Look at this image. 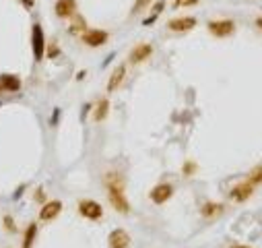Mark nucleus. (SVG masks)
I'll list each match as a JSON object with an SVG mask.
<instances>
[{
    "label": "nucleus",
    "mask_w": 262,
    "mask_h": 248,
    "mask_svg": "<svg viewBox=\"0 0 262 248\" xmlns=\"http://www.w3.org/2000/svg\"><path fill=\"white\" fill-rule=\"evenodd\" d=\"M35 236H37V226L35 224H29V226H27V230H25V238H23V246L21 248H31Z\"/></svg>",
    "instance_id": "nucleus-18"
},
{
    "label": "nucleus",
    "mask_w": 262,
    "mask_h": 248,
    "mask_svg": "<svg viewBox=\"0 0 262 248\" xmlns=\"http://www.w3.org/2000/svg\"><path fill=\"white\" fill-rule=\"evenodd\" d=\"M107 114H109V100H99L97 102V106H95V112H93V120L95 122H101V120H105L107 118Z\"/></svg>",
    "instance_id": "nucleus-16"
},
{
    "label": "nucleus",
    "mask_w": 262,
    "mask_h": 248,
    "mask_svg": "<svg viewBox=\"0 0 262 248\" xmlns=\"http://www.w3.org/2000/svg\"><path fill=\"white\" fill-rule=\"evenodd\" d=\"M79 213L85 219H91V222H99V219L103 217V207L97 201L85 199V201L79 203Z\"/></svg>",
    "instance_id": "nucleus-4"
},
{
    "label": "nucleus",
    "mask_w": 262,
    "mask_h": 248,
    "mask_svg": "<svg viewBox=\"0 0 262 248\" xmlns=\"http://www.w3.org/2000/svg\"><path fill=\"white\" fill-rule=\"evenodd\" d=\"M225 211V207L221 205V203H215V201H206L202 207H200V215L202 217H206V219H215V217H219Z\"/></svg>",
    "instance_id": "nucleus-14"
},
{
    "label": "nucleus",
    "mask_w": 262,
    "mask_h": 248,
    "mask_svg": "<svg viewBox=\"0 0 262 248\" xmlns=\"http://www.w3.org/2000/svg\"><path fill=\"white\" fill-rule=\"evenodd\" d=\"M206 29H209V33L215 37H229V35L236 33V23L231 19H217V21H211L206 25Z\"/></svg>",
    "instance_id": "nucleus-3"
},
{
    "label": "nucleus",
    "mask_w": 262,
    "mask_h": 248,
    "mask_svg": "<svg viewBox=\"0 0 262 248\" xmlns=\"http://www.w3.org/2000/svg\"><path fill=\"white\" fill-rule=\"evenodd\" d=\"M250 184H254V186H260L262 184V165H256V168H252V172L248 174V178H246Z\"/></svg>",
    "instance_id": "nucleus-19"
},
{
    "label": "nucleus",
    "mask_w": 262,
    "mask_h": 248,
    "mask_svg": "<svg viewBox=\"0 0 262 248\" xmlns=\"http://www.w3.org/2000/svg\"><path fill=\"white\" fill-rule=\"evenodd\" d=\"M163 6H165V4H163V2H161V0H159V2H157V4L153 6V12H151V17H149V19L145 21V25H151V23H153V21L157 19V15H159V12L163 10Z\"/></svg>",
    "instance_id": "nucleus-20"
},
{
    "label": "nucleus",
    "mask_w": 262,
    "mask_h": 248,
    "mask_svg": "<svg viewBox=\"0 0 262 248\" xmlns=\"http://www.w3.org/2000/svg\"><path fill=\"white\" fill-rule=\"evenodd\" d=\"M124 79H126V66L120 64L114 68V73L109 75V81H107V91L114 93L116 89H120V85L124 83Z\"/></svg>",
    "instance_id": "nucleus-13"
},
{
    "label": "nucleus",
    "mask_w": 262,
    "mask_h": 248,
    "mask_svg": "<svg viewBox=\"0 0 262 248\" xmlns=\"http://www.w3.org/2000/svg\"><path fill=\"white\" fill-rule=\"evenodd\" d=\"M149 2H151V0H136V4H134V8H132V12H141Z\"/></svg>",
    "instance_id": "nucleus-24"
},
{
    "label": "nucleus",
    "mask_w": 262,
    "mask_h": 248,
    "mask_svg": "<svg viewBox=\"0 0 262 248\" xmlns=\"http://www.w3.org/2000/svg\"><path fill=\"white\" fill-rule=\"evenodd\" d=\"M196 170H198V168H196V163H194V161H186V163H184V168H182V174H184V176H192Z\"/></svg>",
    "instance_id": "nucleus-22"
},
{
    "label": "nucleus",
    "mask_w": 262,
    "mask_h": 248,
    "mask_svg": "<svg viewBox=\"0 0 262 248\" xmlns=\"http://www.w3.org/2000/svg\"><path fill=\"white\" fill-rule=\"evenodd\" d=\"M41 197H44V192H41V188H39V190L35 192V201H39V203H41V201H44V199H41Z\"/></svg>",
    "instance_id": "nucleus-27"
},
{
    "label": "nucleus",
    "mask_w": 262,
    "mask_h": 248,
    "mask_svg": "<svg viewBox=\"0 0 262 248\" xmlns=\"http://www.w3.org/2000/svg\"><path fill=\"white\" fill-rule=\"evenodd\" d=\"M62 201H48L41 205L39 209V219L41 222H52V219H56L60 213H62Z\"/></svg>",
    "instance_id": "nucleus-8"
},
{
    "label": "nucleus",
    "mask_w": 262,
    "mask_h": 248,
    "mask_svg": "<svg viewBox=\"0 0 262 248\" xmlns=\"http://www.w3.org/2000/svg\"><path fill=\"white\" fill-rule=\"evenodd\" d=\"M256 27H258V29L262 31V17H258V19H256Z\"/></svg>",
    "instance_id": "nucleus-29"
},
{
    "label": "nucleus",
    "mask_w": 262,
    "mask_h": 248,
    "mask_svg": "<svg viewBox=\"0 0 262 248\" xmlns=\"http://www.w3.org/2000/svg\"><path fill=\"white\" fill-rule=\"evenodd\" d=\"M4 226H6V228H8L10 232H15V224H12V222H10V219H8V217L4 219Z\"/></svg>",
    "instance_id": "nucleus-25"
},
{
    "label": "nucleus",
    "mask_w": 262,
    "mask_h": 248,
    "mask_svg": "<svg viewBox=\"0 0 262 248\" xmlns=\"http://www.w3.org/2000/svg\"><path fill=\"white\" fill-rule=\"evenodd\" d=\"M81 37H83V41H85V44H87L89 48H99V46L107 44L109 33L103 31V29H87Z\"/></svg>",
    "instance_id": "nucleus-7"
},
{
    "label": "nucleus",
    "mask_w": 262,
    "mask_h": 248,
    "mask_svg": "<svg viewBox=\"0 0 262 248\" xmlns=\"http://www.w3.org/2000/svg\"><path fill=\"white\" fill-rule=\"evenodd\" d=\"M254 184H250L248 180H244V182H240V184H236L231 188V192H229V199L231 201H236V203H246L248 199H252V195H254Z\"/></svg>",
    "instance_id": "nucleus-5"
},
{
    "label": "nucleus",
    "mask_w": 262,
    "mask_h": 248,
    "mask_svg": "<svg viewBox=\"0 0 262 248\" xmlns=\"http://www.w3.org/2000/svg\"><path fill=\"white\" fill-rule=\"evenodd\" d=\"M105 190H107L109 203H112V207L118 213H122V215L130 213V203L126 199V192H124V182H122L120 174L112 172L105 176Z\"/></svg>",
    "instance_id": "nucleus-1"
},
{
    "label": "nucleus",
    "mask_w": 262,
    "mask_h": 248,
    "mask_svg": "<svg viewBox=\"0 0 262 248\" xmlns=\"http://www.w3.org/2000/svg\"><path fill=\"white\" fill-rule=\"evenodd\" d=\"M151 54H153V46H151V44H136V46L130 50L128 60H130L132 64H141V62H145V60L151 58Z\"/></svg>",
    "instance_id": "nucleus-11"
},
{
    "label": "nucleus",
    "mask_w": 262,
    "mask_h": 248,
    "mask_svg": "<svg viewBox=\"0 0 262 248\" xmlns=\"http://www.w3.org/2000/svg\"><path fill=\"white\" fill-rule=\"evenodd\" d=\"M0 89L2 91H19L21 89V79L17 75H2L0 77Z\"/></svg>",
    "instance_id": "nucleus-15"
},
{
    "label": "nucleus",
    "mask_w": 262,
    "mask_h": 248,
    "mask_svg": "<svg viewBox=\"0 0 262 248\" xmlns=\"http://www.w3.org/2000/svg\"><path fill=\"white\" fill-rule=\"evenodd\" d=\"M107 244H109V248H130V236H128V232L122 230V228H116L112 234H109Z\"/></svg>",
    "instance_id": "nucleus-12"
},
{
    "label": "nucleus",
    "mask_w": 262,
    "mask_h": 248,
    "mask_svg": "<svg viewBox=\"0 0 262 248\" xmlns=\"http://www.w3.org/2000/svg\"><path fill=\"white\" fill-rule=\"evenodd\" d=\"M21 2H23V4L27 6V8H33V4H35V2H33V0H21Z\"/></svg>",
    "instance_id": "nucleus-26"
},
{
    "label": "nucleus",
    "mask_w": 262,
    "mask_h": 248,
    "mask_svg": "<svg viewBox=\"0 0 262 248\" xmlns=\"http://www.w3.org/2000/svg\"><path fill=\"white\" fill-rule=\"evenodd\" d=\"M31 46H33V56L39 62L46 56V35H44V29H41L39 23H33V27H31Z\"/></svg>",
    "instance_id": "nucleus-2"
},
{
    "label": "nucleus",
    "mask_w": 262,
    "mask_h": 248,
    "mask_svg": "<svg viewBox=\"0 0 262 248\" xmlns=\"http://www.w3.org/2000/svg\"><path fill=\"white\" fill-rule=\"evenodd\" d=\"M54 12H56V17H60V19H73L77 12V0H56Z\"/></svg>",
    "instance_id": "nucleus-10"
},
{
    "label": "nucleus",
    "mask_w": 262,
    "mask_h": 248,
    "mask_svg": "<svg viewBox=\"0 0 262 248\" xmlns=\"http://www.w3.org/2000/svg\"><path fill=\"white\" fill-rule=\"evenodd\" d=\"M194 27H196L194 17H175L168 23V29L174 33H186V31H192Z\"/></svg>",
    "instance_id": "nucleus-9"
},
{
    "label": "nucleus",
    "mask_w": 262,
    "mask_h": 248,
    "mask_svg": "<svg viewBox=\"0 0 262 248\" xmlns=\"http://www.w3.org/2000/svg\"><path fill=\"white\" fill-rule=\"evenodd\" d=\"M198 0H174V6L175 8H182V6H196Z\"/></svg>",
    "instance_id": "nucleus-23"
},
{
    "label": "nucleus",
    "mask_w": 262,
    "mask_h": 248,
    "mask_svg": "<svg viewBox=\"0 0 262 248\" xmlns=\"http://www.w3.org/2000/svg\"><path fill=\"white\" fill-rule=\"evenodd\" d=\"M149 197H151V201H153L155 205H163V203H168L174 197V186L168 184V182H161V184L153 186V190L149 192Z\"/></svg>",
    "instance_id": "nucleus-6"
},
{
    "label": "nucleus",
    "mask_w": 262,
    "mask_h": 248,
    "mask_svg": "<svg viewBox=\"0 0 262 248\" xmlns=\"http://www.w3.org/2000/svg\"><path fill=\"white\" fill-rule=\"evenodd\" d=\"M229 248H252V246H248V244H231Z\"/></svg>",
    "instance_id": "nucleus-28"
},
{
    "label": "nucleus",
    "mask_w": 262,
    "mask_h": 248,
    "mask_svg": "<svg viewBox=\"0 0 262 248\" xmlns=\"http://www.w3.org/2000/svg\"><path fill=\"white\" fill-rule=\"evenodd\" d=\"M68 31H71L73 35H83V33L87 31V23H85V19H83L81 15L73 17V25L68 27Z\"/></svg>",
    "instance_id": "nucleus-17"
},
{
    "label": "nucleus",
    "mask_w": 262,
    "mask_h": 248,
    "mask_svg": "<svg viewBox=\"0 0 262 248\" xmlns=\"http://www.w3.org/2000/svg\"><path fill=\"white\" fill-rule=\"evenodd\" d=\"M58 54H60L58 44H50V46H46V56H48V58H56Z\"/></svg>",
    "instance_id": "nucleus-21"
}]
</instances>
